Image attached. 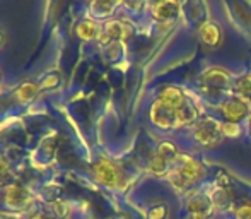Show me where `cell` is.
Returning <instances> with one entry per match:
<instances>
[{
	"instance_id": "cell-1",
	"label": "cell",
	"mask_w": 251,
	"mask_h": 219,
	"mask_svg": "<svg viewBox=\"0 0 251 219\" xmlns=\"http://www.w3.org/2000/svg\"><path fill=\"white\" fill-rule=\"evenodd\" d=\"M151 120L154 125L161 127V129H171V127L178 125V116H176V108L166 105L164 101L157 100L152 105L151 110Z\"/></svg>"
},
{
	"instance_id": "cell-2",
	"label": "cell",
	"mask_w": 251,
	"mask_h": 219,
	"mask_svg": "<svg viewBox=\"0 0 251 219\" xmlns=\"http://www.w3.org/2000/svg\"><path fill=\"white\" fill-rule=\"evenodd\" d=\"M222 125L215 120H203L195 130V139L203 146H214L222 137Z\"/></svg>"
},
{
	"instance_id": "cell-3",
	"label": "cell",
	"mask_w": 251,
	"mask_h": 219,
	"mask_svg": "<svg viewBox=\"0 0 251 219\" xmlns=\"http://www.w3.org/2000/svg\"><path fill=\"white\" fill-rule=\"evenodd\" d=\"M201 173H203V169H201V166L197 163V161L186 160L185 164L179 166L178 171L175 173L173 182H175V185H178L179 189H185V187H188L190 183L195 182L197 178H200Z\"/></svg>"
},
{
	"instance_id": "cell-4",
	"label": "cell",
	"mask_w": 251,
	"mask_h": 219,
	"mask_svg": "<svg viewBox=\"0 0 251 219\" xmlns=\"http://www.w3.org/2000/svg\"><path fill=\"white\" fill-rule=\"evenodd\" d=\"M201 84L208 93H219L229 84V74L224 69H219V67L208 69L201 76Z\"/></svg>"
},
{
	"instance_id": "cell-5",
	"label": "cell",
	"mask_w": 251,
	"mask_h": 219,
	"mask_svg": "<svg viewBox=\"0 0 251 219\" xmlns=\"http://www.w3.org/2000/svg\"><path fill=\"white\" fill-rule=\"evenodd\" d=\"M222 113L229 123H239L248 113V103L241 98H231L222 105Z\"/></svg>"
},
{
	"instance_id": "cell-6",
	"label": "cell",
	"mask_w": 251,
	"mask_h": 219,
	"mask_svg": "<svg viewBox=\"0 0 251 219\" xmlns=\"http://www.w3.org/2000/svg\"><path fill=\"white\" fill-rule=\"evenodd\" d=\"M94 173L96 178L100 180L102 185L106 187H116L118 185V169L113 163H109L108 160H100L94 166Z\"/></svg>"
},
{
	"instance_id": "cell-7",
	"label": "cell",
	"mask_w": 251,
	"mask_h": 219,
	"mask_svg": "<svg viewBox=\"0 0 251 219\" xmlns=\"http://www.w3.org/2000/svg\"><path fill=\"white\" fill-rule=\"evenodd\" d=\"M33 200L31 193L27 192L26 189L19 185H12L7 189V193H5V202L9 207H14V209H24L27 207Z\"/></svg>"
},
{
	"instance_id": "cell-8",
	"label": "cell",
	"mask_w": 251,
	"mask_h": 219,
	"mask_svg": "<svg viewBox=\"0 0 251 219\" xmlns=\"http://www.w3.org/2000/svg\"><path fill=\"white\" fill-rule=\"evenodd\" d=\"M199 34L205 45L208 47H217L221 43V29H219L217 24L210 23V21H205L203 24H200L199 27Z\"/></svg>"
},
{
	"instance_id": "cell-9",
	"label": "cell",
	"mask_w": 251,
	"mask_h": 219,
	"mask_svg": "<svg viewBox=\"0 0 251 219\" xmlns=\"http://www.w3.org/2000/svg\"><path fill=\"white\" fill-rule=\"evenodd\" d=\"M126 38V27L120 21H111L102 29V40L108 41H122Z\"/></svg>"
},
{
	"instance_id": "cell-10",
	"label": "cell",
	"mask_w": 251,
	"mask_h": 219,
	"mask_svg": "<svg viewBox=\"0 0 251 219\" xmlns=\"http://www.w3.org/2000/svg\"><path fill=\"white\" fill-rule=\"evenodd\" d=\"M159 100L164 101L166 105H169V107H173V108H179L186 101V98H185V94L178 89V87L168 86V87H164V89H162Z\"/></svg>"
},
{
	"instance_id": "cell-11",
	"label": "cell",
	"mask_w": 251,
	"mask_h": 219,
	"mask_svg": "<svg viewBox=\"0 0 251 219\" xmlns=\"http://www.w3.org/2000/svg\"><path fill=\"white\" fill-rule=\"evenodd\" d=\"M179 10V3L178 2H161V3H155L154 5V14L155 19L159 21H166V19H171L178 14Z\"/></svg>"
},
{
	"instance_id": "cell-12",
	"label": "cell",
	"mask_w": 251,
	"mask_h": 219,
	"mask_svg": "<svg viewBox=\"0 0 251 219\" xmlns=\"http://www.w3.org/2000/svg\"><path fill=\"white\" fill-rule=\"evenodd\" d=\"M210 209H212L210 200L203 195H197L195 199H192V202H190V211H192L193 216L199 219L207 216V214L210 213Z\"/></svg>"
},
{
	"instance_id": "cell-13",
	"label": "cell",
	"mask_w": 251,
	"mask_h": 219,
	"mask_svg": "<svg viewBox=\"0 0 251 219\" xmlns=\"http://www.w3.org/2000/svg\"><path fill=\"white\" fill-rule=\"evenodd\" d=\"M176 116H178V125H188L195 122L197 118V108L190 101H185L179 108H176Z\"/></svg>"
},
{
	"instance_id": "cell-14",
	"label": "cell",
	"mask_w": 251,
	"mask_h": 219,
	"mask_svg": "<svg viewBox=\"0 0 251 219\" xmlns=\"http://www.w3.org/2000/svg\"><path fill=\"white\" fill-rule=\"evenodd\" d=\"M176 154H178V149H176V146L173 142H162L161 146H159L157 153H155V158H159V160L162 161V163L166 164H171L173 160L176 158Z\"/></svg>"
},
{
	"instance_id": "cell-15",
	"label": "cell",
	"mask_w": 251,
	"mask_h": 219,
	"mask_svg": "<svg viewBox=\"0 0 251 219\" xmlns=\"http://www.w3.org/2000/svg\"><path fill=\"white\" fill-rule=\"evenodd\" d=\"M36 93H38V86L36 84H33V82H26V84H23V86H19V89H17V93H16V96L19 98L21 101H31L34 96H36Z\"/></svg>"
},
{
	"instance_id": "cell-16",
	"label": "cell",
	"mask_w": 251,
	"mask_h": 219,
	"mask_svg": "<svg viewBox=\"0 0 251 219\" xmlns=\"http://www.w3.org/2000/svg\"><path fill=\"white\" fill-rule=\"evenodd\" d=\"M77 33H79V36L84 38V40H93L98 33V27H96V24L91 23V21H84V23H80L79 27H77Z\"/></svg>"
},
{
	"instance_id": "cell-17",
	"label": "cell",
	"mask_w": 251,
	"mask_h": 219,
	"mask_svg": "<svg viewBox=\"0 0 251 219\" xmlns=\"http://www.w3.org/2000/svg\"><path fill=\"white\" fill-rule=\"evenodd\" d=\"M238 91H239V98L241 100H251V76L243 77L238 82Z\"/></svg>"
},
{
	"instance_id": "cell-18",
	"label": "cell",
	"mask_w": 251,
	"mask_h": 219,
	"mask_svg": "<svg viewBox=\"0 0 251 219\" xmlns=\"http://www.w3.org/2000/svg\"><path fill=\"white\" fill-rule=\"evenodd\" d=\"M113 9H115V5H113V3H109V2H96V3H93L94 16H100V17L111 14Z\"/></svg>"
},
{
	"instance_id": "cell-19",
	"label": "cell",
	"mask_w": 251,
	"mask_h": 219,
	"mask_svg": "<svg viewBox=\"0 0 251 219\" xmlns=\"http://www.w3.org/2000/svg\"><path fill=\"white\" fill-rule=\"evenodd\" d=\"M236 219H251V204H243L236 209Z\"/></svg>"
},
{
	"instance_id": "cell-20",
	"label": "cell",
	"mask_w": 251,
	"mask_h": 219,
	"mask_svg": "<svg viewBox=\"0 0 251 219\" xmlns=\"http://www.w3.org/2000/svg\"><path fill=\"white\" fill-rule=\"evenodd\" d=\"M222 132H224L226 137H236L239 134V127L238 123H226V125H222Z\"/></svg>"
},
{
	"instance_id": "cell-21",
	"label": "cell",
	"mask_w": 251,
	"mask_h": 219,
	"mask_svg": "<svg viewBox=\"0 0 251 219\" xmlns=\"http://www.w3.org/2000/svg\"><path fill=\"white\" fill-rule=\"evenodd\" d=\"M58 82H60V74L55 72L53 76L50 74V76L41 82V87H55V86H58Z\"/></svg>"
},
{
	"instance_id": "cell-22",
	"label": "cell",
	"mask_w": 251,
	"mask_h": 219,
	"mask_svg": "<svg viewBox=\"0 0 251 219\" xmlns=\"http://www.w3.org/2000/svg\"><path fill=\"white\" fill-rule=\"evenodd\" d=\"M166 216V207L164 206H157L151 211V219H164Z\"/></svg>"
},
{
	"instance_id": "cell-23",
	"label": "cell",
	"mask_w": 251,
	"mask_h": 219,
	"mask_svg": "<svg viewBox=\"0 0 251 219\" xmlns=\"http://www.w3.org/2000/svg\"><path fill=\"white\" fill-rule=\"evenodd\" d=\"M53 209L56 211V214H58L60 218H65V214H67V204H63V202H55L53 204Z\"/></svg>"
},
{
	"instance_id": "cell-24",
	"label": "cell",
	"mask_w": 251,
	"mask_h": 219,
	"mask_svg": "<svg viewBox=\"0 0 251 219\" xmlns=\"http://www.w3.org/2000/svg\"><path fill=\"white\" fill-rule=\"evenodd\" d=\"M29 219H43V216H41V214H34V216H31Z\"/></svg>"
}]
</instances>
